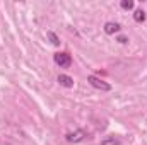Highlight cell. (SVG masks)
<instances>
[{
  "label": "cell",
  "mask_w": 147,
  "mask_h": 145,
  "mask_svg": "<svg viewBox=\"0 0 147 145\" xmlns=\"http://www.w3.org/2000/svg\"><path fill=\"white\" fill-rule=\"evenodd\" d=\"M53 60H55V63L58 67H63V68H67V67L72 65V56L69 53H55L53 55Z\"/></svg>",
  "instance_id": "2"
},
{
  "label": "cell",
  "mask_w": 147,
  "mask_h": 145,
  "mask_svg": "<svg viewBox=\"0 0 147 145\" xmlns=\"http://www.w3.org/2000/svg\"><path fill=\"white\" fill-rule=\"evenodd\" d=\"M120 31V24L118 22H106L105 24V33L106 34H115Z\"/></svg>",
  "instance_id": "5"
},
{
  "label": "cell",
  "mask_w": 147,
  "mask_h": 145,
  "mask_svg": "<svg viewBox=\"0 0 147 145\" xmlns=\"http://www.w3.org/2000/svg\"><path fill=\"white\" fill-rule=\"evenodd\" d=\"M84 137H86V132H84V130H75V132H70V133H67V135H65L67 142H70V144L82 142V140H84Z\"/></svg>",
  "instance_id": "3"
},
{
  "label": "cell",
  "mask_w": 147,
  "mask_h": 145,
  "mask_svg": "<svg viewBox=\"0 0 147 145\" xmlns=\"http://www.w3.org/2000/svg\"><path fill=\"white\" fill-rule=\"evenodd\" d=\"M134 21H135V22H144V21H146V12H144L142 9H137V10L134 12Z\"/></svg>",
  "instance_id": "6"
},
{
  "label": "cell",
  "mask_w": 147,
  "mask_h": 145,
  "mask_svg": "<svg viewBox=\"0 0 147 145\" xmlns=\"http://www.w3.org/2000/svg\"><path fill=\"white\" fill-rule=\"evenodd\" d=\"M127 41H128V39H127L125 36H120V38H118V43H121V44H125Z\"/></svg>",
  "instance_id": "10"
},
{
  "label": "cell",
  "mask_w": 147,
  "mask_h": 145,
  "mask_svg": "<svg viewBox=\"0 0 147 145\" xmlns=\"http://www.w3.org/2000/svg\"><path fill=\"white\" fill-rule=\"evenodd\" d=\"M120 7L125 9V10H132L134 9V0H121L120 2Z\"/></svg>",
  "instance_id": "8"
},
{
  "label": "cell",
  "mask_w": 147,
  "mask_h": 145,
  "mask_svg": "<svg viewBox=\"0 0 147 145\" xmlns=\"http://www.w3.org/2000/svg\"><path fill=\"white\" fill-rule=\"evenodd\" d=\"M121 140L116 138V137H106L105 140H101V145H120Z\"/></svg>",
  "instance_id": "7"
},
{
  "label": "cell",
  "mask_w": 147,
  "mask_h": 145,
  "mask_svg": "<svg viewBox=\"0 0 147 145\" xmlns=\"http://www.w3.org/2000/svg\"><path fill=\"white\" fill-rule=\"evenodd\" d=\"M87 82L94 87V89H99V91H111V85L108 82H105V80H101L99 77H96V75H89L87 77Z\"/></svg>",
  "instance_id": "1"
},
{
  "label": "cell",
  "mask_w": 147,
  "mask_h": 145,
  "mask_svg": "<svg viewBox=\"0 0 147 145\" xmlns=\"http://www.w3.org/2000/svg\"><path fill=\"white\" fill-rule=\"evenodd\" d=\"M58 84L63 85V87H74V79L62 73V75H58Z\"/></svg>",
  "instance_id": "4"
},
{
  "label": "cell",
  "mask_w": 147,
  "mask_h": 145,
  "mask_svg": "<svg viewBox=\"0 0 147 145\" xmlns=\"http://www.w3.org/2000/svg\"><path fill=\"white\" fill-rule=\"evenodd\" d=\"M48 38L51 39V43H53L55 46H58V44H60V39H58V36H57L55 33H48Z\"/></svg>",
  "instance_id": "9"
}]
</instances>
